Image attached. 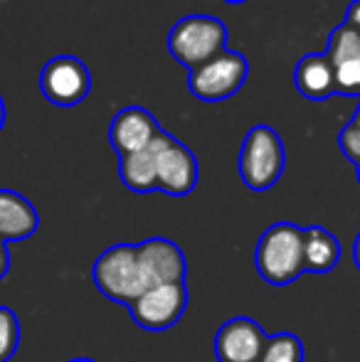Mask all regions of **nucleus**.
Instances as JSON below:
<instances>
[{
  "mask_svg": "<svg viewBox=\"0 0 360 362\" xmlns=\"http://www.w3.org/2000/svg\"><path fill=\"white\" fill-rule=\"evenodd\" d=\"M40 89L54 106H77L91 91V74L87 64L69 54L50 59L40 72Z\"/></svg>",
  "mask_w": 360,
  "mask_h": 362,
  "instance_id": "obj_8",
  "label": "nucleus"
},
{
  "mask_svg": "<svg viewBox=\"0 0 360 362\" xmlns=\"http://www.w3.org/2000/svg\"><path fill=\"white\" fill-rule=\"evenodd\" d=\"M260 276L272 286H289L303 272V229L291 222H277L260 237L255 252Z\"/></svg>",
  "mask_w": 360,
  "mask_h": 362,
  "instance_id": "obj_1",
  "label": "nucleus"
},
{
  "mask_svg": "<svg viewBox=\"0 0 360 362\" xmlns=\"http://www.w3.org/2000/svg\"><path fill=\"white\" fill-rule=\"evenodd\" d=\"M286 165V153L272 126H255L247 131L240 151V175L250 190L262 192L279 182Z\"/></svg>",
  "mask_w": 360,
  "mask_h": 362,
  "instance_id": "obj_4",
  "label": "nucleus"
},
{
  "mask_svg": "<svg viewBox=\"0 0 360 362\" xmlns=\"http://www.w3.org/2000/svg\"><path fill=\"white\" fill-rule=\"evenodd\" d=\"M119 175H121V182H124L129 190L141 192V195L158 190V182H156V151H153V146L146 148V151L131 153V156H121L119 158Z\"/></svg>",
  "mask_w": 360,
  "mask_h": 362,
  "instance_id": "obj_15",
  "label": "nucleus"
},
{
  "mask_svg": "<svg viewBox=\"0 0 360 362\" xmlns=\"http://www.w3.org/2000/svg\"><path fill=\"white\" fill-rule=\"evenodd\" d=\"M294 84L306 99L323 101L336 94V67L328 54H303L294 69Z\"/></svg>",
  "mask_w": 360,
  "mask_h": 362,
  "instance_id": "obj_13",
  "label": "nucleus"
},
{
  "mask_svg": "<svg viewBox=\"0 0 360 362\" xmlns=\"http://www.w3.org/2000/svg\"><path fill=\"white\" fill-rule=\"evenodd\" d=\"M139 252L141 274H144L146 286H161V284H180L185 281L187 264L180 247L170 239L153 237L136 244Z\"/></svg>",
  "mask_w": 360,
  "mask_h": 362,
  "instance_id": "obj_10",
  "label": "nucleus"
},
{
  "mask_svg": "<svg viewBox=\"0 0 360 362\" xmlns=\"http://www.w3.org/2000/svg\"><path fill=\"white\" fill-rule=\"evenodd\" d=\"M10 269V254H8V242H3L0 239V281L5 279V274H8Z\"/></svg>",
  "mask_w": 360,
  "mask_h": 362,
  "instance_id": "obj_22",
  "label": "nucleus"
},
{
  "mask_svg": "<svg viewBox=\"0 0 360 362\" xmlns=\"http://www.w3.org/2000/svg\"><path fill=\"white\" fill-rule=\"evenodd\" d=\"M20 348V323L10 308L0 305V362H10Z\"/></svg>",
  "mask_w": 360,
  "mask_h": 362,
  "instance_id": "obj_18",
  "label": "nucleus"
},
{
  "mask_svg": "<svg viewBox=\"0 0 360 362\" xmlns=\"http://www.w3.org/2000/svg\"><path fill=\"white\" fill-rule=\"evenodd\" d=\"M3 126H5V101L0 96V131H3Z\"/></svg>",
  "mask_w": 360,
  "mask_h": 362,
  "instance_id": "obj_24",
  "label": "nucleus"
},
{
  "mask_svg": "<svg viewBox=\"0 0 360 362\" xmlns=\"http://www.w3.org/2000/svg\"><path fill=\"white\" fill-rule=\"evenodd\" d=\"M69 362H94V360H89V358H77V360H69Z\"/></svg>",
  "mask_w": 360,
  "mask_h": 362,
  "instance_id": "obj_27",
  "label": "nucleus"
},
{
  "mask_svg": "<svg viewBox=\"0 0 360 362\" xmlns=\"http://www.w3.org/2000/svg\"><path fill=\"white\" fill-rule=\"evenodd\" d=\"M156 182L158 190L170 197H182L197 185V160L192 151L170 134H161L153 144Z\"/></svg>",
  "mask_w": 360,
  "mask_h": 362,
  "instance_id": "obj_6",
  "label": "nucleus"
},
{
  "mask_svg": "<svg viewBox=\"0 0 360 362\" xmlns=\"http://www.w3.org/2000/svg\"><path fill=\"white\" fill-rule=\"evenodd\" d=\"M336 94L341 96H360V62L336 64Z\"/></svg>",
  "mask_w": 360,
  "mask_h": 362,
  "instance_id": "obj_19",
  "label": "nucleus"
},
{
  "mask_svg": "<svg viewBox=\"0 0 360 362\" xmlns=\"http://www.w3.org/2000/svg\"><path fill=\"white\" fill-rule=\"evenodd\" d=\"M353 259H356V267H358V272H360V232H358V237H356V244H353Z\"/></svg>",
  "mask_w": 360,
  "mask_h": 362,
  "instance_id": "obj_23",
  "label": "nucleus"
},
{
  "mask_svg": "<svg viewBox=\"0 0 360 362\" xmlns=\"http://www.w3.org/2000/svg\"><path fill=\"white\" fill-rule=\"evenodd\" d=\"M247 72H250V64H247L245 54L235 52V49H222L210 62L200 64L187 74V89L195 99L215 104V101L235 96L245 84Z\"/></svg>",
  "mask_w": 360,
  "mask_h": 362,
  "instance_id": "obj_5",
  "label": "nucleus"
},
{
  "mask_svg": "<svg viewBox=\"0 0 360 362\" xmlns=\"http://www.w3.org/2000/svg\"><path fill=\"white\" fill-rule=\"evenodd\" d=\"M187 305L185 281L180 284H161V286L146 288L134 303L129 305L131 318L136 325L146 330H168L182 318Z\"/></svg>",
  "mask_w": 360,
  "mask_h": 362,
  "instance_id": "obj_7",
  "label": "nucleus"
},
{
  "mask_svg": "<svg viewBox=\"0 0 360 362\" xmlns=\"http://www.w3.org/2000/svg\"><path fill=\"white\" fill-rule=\"evenodd\" d=\"M227 42V28L212 15H185L170 28L168 52L187 69H197L220 54Z\"/></svg>",
  "mask_w": 360,
  "mask_h": 362,
  "instance_id": "obj_2",
  "label": "nucleus"
},
{
  "mask_svg": "<svg viewBox=\"0 0 360 362\" xmlns=\"http://www.w3.org/2000/svg\"><path fill=\"white\" fill-rule=\"evenodd\" d=\"M338 144H341V151L356 163L358 168V182H360V129L353 124H348L346 129L338 136Z\"/></svg>",
  "mask_w": 360,
  "mask_h": 362,
  "instance_id": "obj_20",
  "label": "nucleus"
},
{
  "mask_svg": "<svg viewBox=\"0 0 360 362\" xmlns=\"http://www.w3.org/2000/svg\"><path fill=\"white\" fill-rule=\"evenodd\" d=\"M40 215L28 197L15 190H0V239L20 242L37 232Z\"/></svg>",
  "mask_w": 360,
  "mask_h": 362,
  "instance_id": "obj_12",
  "label": "nucleus"
},
{
  "mask_svg": "<svg viewBox=\"0 0 360 362\" xmlns=\"http://www.w3.org/2000/svg\"><path fill=\"white\" fill-rule=\"evenodd\" d=\"M161 134H163V129L144 106H126L111 119L109 144L121 158L151 148Z\"/></svg>",
  "mask_w": 360,
  "mask_h": 362,
  "instance_id": "obj_11",
  "label": "nucleus"
},
{
  "mask_svg": "<svg viewBox=\"0 0 360 362\" xmlns=\"http://www.w3.org/2000/svg\"><path fill=\"white\" fill-rule=\"evenodd\" d=\"M269 335L252 318H232L215 335L217 362H260Z\"/></svg>",
  "mask_w": 360,
  "mask_h": 362,
  "instance_id": "obj_9",
  "label": "nucleus"
},
{
  "mask_svg": "<svg viewBox=\"0 0 360 362\" xmlns=\"http://www.w3.org/2000/svg\"><path fill=\"white\" fill-rule=\"evenodd\" d=\"M351 124H353V126H358V129H360V106H358V111H356V116H353Z\"/></svg>",
  "mask_w": 360,
  "mask_h": 362,
  "instance_id": "obj_25",
  "label": "nucleus"
},
{
  "mask_svg": "<svg viewBox=\"0 0 360 362\" xmlns=\"http://www.w3.org/2000/svg\"><path fill=\"white\" fill-rule=\"evenodd\" d=\"M346 23L351 25V28L360 30V0H353V3L348 5V13H346Z\"/></svg>",
  "mask_w": 360,
  "mask_h": 362,
  "instance_id": "obj_21",
  "label": "nucleus"
},
{
  "mask_svg": "<svg viewBox=\"0 0 360 362\" xmlns=\"http://www.w3.org/2000/svg\"><path fill=\"white\" fill-rule=\"evenodd\" d=\"M326 54L333 62V67L341 62H351V59L360 62V30L351 28L348 23L338 25L328 37Z\"/></svg>",
  "mask_w": 360,
  "mask_h": 362,
  "instance_id": "obj_16",
  "label": "nucleus"
},
{
  "mask_svg": "<svg viewBox=\"0 0 360 362\" xmlns=\"http://www.w3.org/2000/svg\"><path fill=\"white\" fill-rule=\"evenodd\" d=\"M338 259H341V244L328 229H303V267H306V272L328 274L331 269H336Z\"/></svg>",
  "mask_w": 360,
  "mask_h": 362,
  "instance_id": "obj_14",
  "label": "nucleus"
},
{
  "mask_svg": "<svg viewBox=\"0 0 360 362\" xmlns=\"http://www.w3.org/2000/svg\"><path fill=\"white\" fill-rule=\"evenodd\" d=\"M91 281L101 296L121 305H131L146 288L136 244L109 247L91 267Z\"/></svg>",
  "mask_w": 360,
  "mask_h": 362,
  "instance_id": "obj_3",
  "label": "nucleus"
},
{
  "mask_svg": "<svg viewBox=\"0 0 360 362\" xmlns=\"http://www.w3.org/2000/svg\"><path fill=\"white\" fill-rule=\"evenodd\" d=\"M260 362H303V345L296 335L279 333L267 340Z\"/></svg>",
  "mask_w": 360,
  "mask_h": 362,
  "instance_id": "obj_17",
  "label": "nucleus"
},
{
  "mask_svg": "<svg viewBox=\"0 0 360 362\" xmlns=\"http://www.w3.org/2000/svg\"><path fill=\"white\" fill-rule=\"evenodd\" d=\"M225 3H230V5H240V3H247V0H225Z\"/></svg>",
  "mask_w": 360,
  "mask_h": 362,
  "instance_id": "obj_26",
  "label": "nucleus"
}]
</instances>
